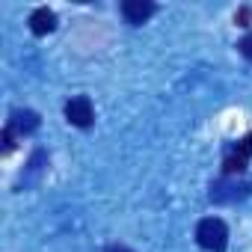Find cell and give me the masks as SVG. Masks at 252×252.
Instances as JSON below:
<instances>
[{
	"mask_svg": "<svg viewBox=\"0 0 252 252\" xmlns=\"http://www.w3.org/2000/svg\"><path fill=\"white\" fill-rule=\"evenodd\" d=\"M237 21L246 24V21H249V9H240V12H237Z\"/></svg>",
	"mask_w": 252,
	"mask_h": 252,
	"instance_id": "8fae6325",
	"label": "cell"
},
{
	"mask_svg": "<svg viewBox=\"0 0 252 252\" xmlns=\"http://www.w3.org/2000/svg\"><path fill=\"white\" fill-rule=\"evenodd\" d=\"M234 155H240L243 160H246V158H252V134H246V137L237 143V152H234Z\"/></svg>",
	"mask_w": 252,
	"mask_h": 252,
	"instance_id": "ba28073f",
	"label": "cell"
},
{
	"mask_svg": "<svg viewBox=\"0 0 252 252\" xmlns=\"http://www.w3.org/2000/svg\"><path fill=\"white\" fill-rule=\"evenodd\" d=\"M65 119L74 125V128H89L95 122V110H92V101L86 95H77L65 104Z\"/></svg>",
	"mask_w": 252,
	"mask_h": 252,
	"instance_id": "3957f363",
	"label": "cell"
},
{
	"mask_svg": "<svg viewBox=\"0 0 252 252\" xmlns=\"http://www.w3.org/2000/svg\"><path fill=\"white\" fill-rule=\"evenodd\" d=\"M122 15L128 18L131 24H143L155 15V3L152 0H125L122 3Z\"/></svg>",
	"mask_w": 252,
	"mask_h": 252,
	"instance_id": "5b68a950",
	"label": "cell"
},
{
	"mask_svg": "<svg viewBox=\"0 0 252 252\" xmlns=\"http://www.w3.org/2000/svg\"><path fill=\"white\" fill-rule=\"evenodd\" d=\"M54 27H57V15H54L48 6H39V9L30 15V30H33L36 36H48Z\"/></svg>",
	"mask_w": 252,
	"mask_h": 252,
	"instance_id": "8992f818",
	"label": "cell"
},
{
	"mask_svg": "<svg viewBox=\"0 0 252 252\" xmlns=\"http://www.w3.org/2000/svg\"><path fill=\"white\" fill-rule=\"evenodd\" d=\"M252 193V184H237V181H217L211 187V202H234Z\"/></svg>",
	"mask_w": 252,
	"mask_h": 252,
	"instance_id": "277c9868",
	"label": "cell"
},
{
	"mask_svg": "<svg viewBox=\"0 0 252 252\" xmlns=\"http://www.w3.org/2000/svg\"><path fill=\"white\" fill-rule=\"evenodd\" d=\"M196 240L208 252H225V246H228V228H225L222 220L208 217V220H202L196 225Z\"/></svg>",
	"mask_w": 252,
	"mask_h": 252,
	"instance_id": "6da1fadb",
	"label": "cell"
},
{
	"mask_svg": "<svg viewBox=\"0 0 252 252\" xmlns=\"http://www.w3.org/2000/svg\"><path fill=\"white\" fill-rule=\"evenodd\" d=\"M222 169H225V175H240V172L246 169V160H243L240 155H228V158L222 160Z\"/></svg>",
	"mask_w": 252,
	"mask_h": 252,
	"instance_id": "52a82bcc",
	"label": "cell"
},
{
	"mask_svg": "<svg viewBox=\"0 0 252 252\" xmlns=\"http://www.w3.org/2000/svg\"><path fill=\"white\" fill-rule=\"evenodd\" d=\"M104 252H134V249H128V246H122V243H110Z\"/></svg>",
	"mask_w": 252,
	"mask_h": 252,
	"instance_id": "30bf717a",
	"label": "cell"
},
{
	"mask_svg": "<svg viewBox=\"0 0 252 252\" xmlns=\"http://www.w3.org/2000/svg\"><path fill=\"white\" fill-rule=\"evenodd\" d=\"M39 128V113L33 110H12L9 122H6V131H3V152H12L15 140L24 134H33Z\"/></svg>",
	"mask_w": 252,
	"mask_h": 252,
	"instance_id": "7a4b0ae2",
	"label": "cell"
},
{
	"mask_svg": "<svg viewBox=\"0 0 252 252\" xmlns=\"http://www.w3.org/2000/svg\"><path fill=\"white\" fill-rule=\"evenodd\" d=\"M237 51H240V54H243V57L252 63V33H246V36L237 42Z\"/></svg>",
	"mask_w": 252,
	"mask_h": 252,
	"instance_id": "9c48e42d",
	"label": "cell"
}]
</instances>
